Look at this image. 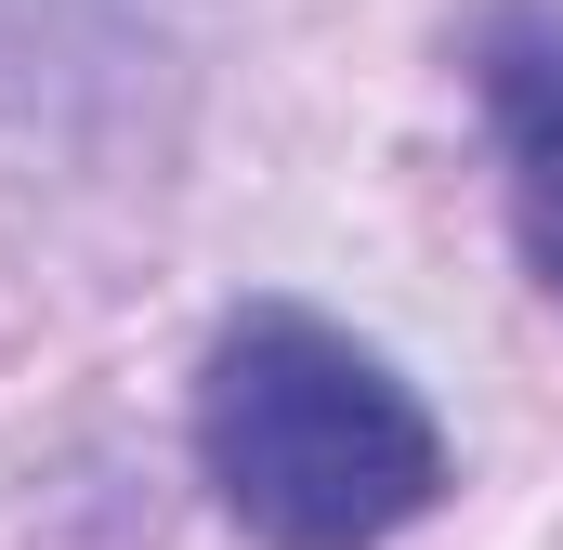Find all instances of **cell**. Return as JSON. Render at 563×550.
I'll list each match as a JSON object with an SVG mask.
<instances>
[{
  "label": "cell",
  "mask_w": 563,
  "mask_h": 550,
  "mask_svg": "<svg viewBox=\"0 0 563 550\" xmlns=\"http://www.w3.org/2000/svg\"><path fill=\"white\" fill-rule=\"evenodd\" d=\"M197 485L250 550H394L445 512L459 459L394 354L301 301H250L197 354Z\"/></svg>",
  "instance_id": "6da1fadb"
},
{
  "label": "cell",
  "mask_w": 563,
  "mask_h": 550,
  "mask_svg": "<svg viewBox=\"0 0 563 550\" xmlns=\"http://www.w3.org/2000/svg\"><path fill=\"white\" fill-rule=\"evenodd\" d=\"M472 106L498 132V197H511V250L563 301V13L551 0H498L472 26Z\"/></svg>",
  "instance_id": "7a4b0ae2"
}]
</instances>
